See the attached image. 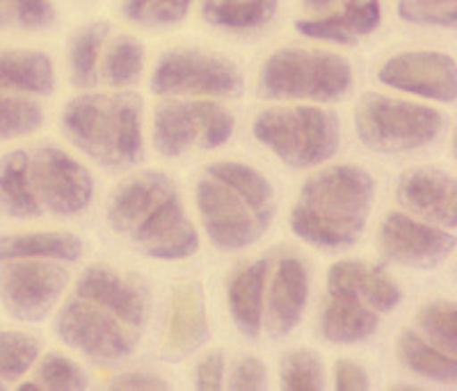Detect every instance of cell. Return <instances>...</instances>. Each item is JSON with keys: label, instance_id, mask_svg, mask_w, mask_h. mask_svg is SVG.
I'll list each match as a JSON object with an SVG mask.
<instances>
[{"label": "cell", "instance_id": "obj_21", "mask_svg": "<svg viewBox=\"0 0 457 391\" xmlns=\"http://www.w3.org/2000/svg\"><path fill=\"white\" fill-rule=\"evenodd\" d=\"M382 21L379 0H353L343 12L316 19H302L295 23L297 32L309 39L337 44H354L361 37L370 35Z\"/></svg>", "mask_w": 457, "mask_h": 391}, {"label": "cell", "instance_id": "obj_27", "mask_svg": "<svg viewBox=\"0 0 457 391\" xmlns=\"http://www.w3.org/2000/svg\"><path fill=\"white\" fill-rule=\"evenodd\" d=\"M398 357L405 369L416 376L428 378L435 382H455L457 364L455 355L436 348L435 344L421 337L414 329H403L398 339Z\"/></svg>", "mask_w": 457, "mask_h": 391}, {"label": "cell", "instance_id": "obj_28", "mask_svg": "<svg viewBox=\"0 0 457 391\" xmlns=\"http://www.w3.org/2000/svg\"><path fill=\"white\" fill-rule=\"evenodd\" d=\"M277 12V0H204L202 14L208 23L228 30L261 28Z\"/></svg>", "mask_w": 457, "mask_h": 391}, {"label": "cell", "instance_id": "obj_31", "mask_svg": "<svg viewBox=\"0 0 457 391\" xmlns=\"http://www.w3.org/2000/svg\"><path fill=\"white\" fill-rule=\"evenodd\" d=\"M39 357V341L26 332H0V380L12 382L30 369Z\"/></svg>", "mask_w": 457, "mask_h": 391}, {"label": "cell", "instance_id": "obj_34", "mask_svg": "<svg viewBox=\"0 0 457 391\" xmlns=\"http://www.w3.org/2000/svg\"><path fill=\"white\" fill-rule=\"evenodd\" d=\"M416 325L430 344L455 355L457 350V309L453 303H432L416 316Z\"/></svg>", "mask_w": 457, "mask_h": 391}, {"label": "cell", "instance_id": "obj_10", "mask_svg": "<svg viewBox=\"0 0 457 391\" xmlns=\"http://www.w3.org/2000/svg\"><path fill=\"white\" fill-rule=\"evenodd\" d=\"M197 209L208 236L222 250H243L254 245L270 227V215H263L234 188L213 177L197 186Z\"/></svg>", "mask_w": 457, "mask_h": 391}, {"label": "cell", "instance_id": "obj_3", "mask_svg": "<svg viewBox=\"0 0 457 391\" xmlns=\"http://www.w3.org/2000/svg\"><path fill=\"white\" fill-rule=\"evenodd\" d=\"M353 87V67L337 53L281 48L265 60L259 76L263 99L338 101Z\"/></svg>", "mask_w": 457, "mask_h": 391}, {"label": "cell", "instance_id": "obj_40", "mask_svg": "<svg viewBox=\"0 0 457 391\" xmlns=\"http://www.w3.org/2000/svg\"><path fill=\"white\" fill-rule=\"evenodd\" d=\"M193 5V0H151L142 21L151 26H170V23L181 21Z\"/></svg>", "mask_w": 457, "mask_h": 391}, {"label": "cell", "instance_id": "obj_47", "mask_svg": "<svg viewBox=\"0 0 457 391\" xmlns=\"http://www.w3.org/2000/svg\"><path fill=\"white\" fill-rule=\"evenodd\" d=\"M19 389H21V391H46L42 385H37V382H23Z\"/></svg>", "mask_w": 457, "mask_h": 391}, {"label": "cell", "instance_id": "obj_12", "mask_svg": "<svg viewBox=\"0 0 457 391\" xmlns=\"http://www.w3.org/2000/svg\"><path fill=\"white\" fill-rule=\"evenodd\" d=\"M378 79L389 87L423 96V99L453 104L457 99L455 60L435 51L400 53L386 60Z\"/></svg>", "mask_w": 457, "mask_h": 391}, {"label": "cell", "instance_id": "obj_18", "mask_svg": "<svg viewBox=\"0 0 457 391\" xmlns=\"http://www.w3.org/2000/svg\"><path fill=\"white\" fill-rule=\"evenodd\" d=\"M270 279V277H268ZM309 297V272L297 256H284L268 291V329L272 337H286L300 323Z\"/></svg>", "mask_w": 457, "mask_h": 391}, {"label": "cell", "instance_id": "obj_37", "mask_svg": "<svg viewBox=\"0 0 457 391\" xmlns=\"http://www.w3.org/2000/svg\"><path fill=\"white\" fill-rule=\"evenodd\" d=\"M398 14L410 23L453 28L457 23V0H400Z\"/></svg>", "mask_w": 457, "mask_h": 391}, {"label": "cell", "instance_id": "obj_25", "mask_svg": "<svg viewBox=\"0 0 457 391\" xmlns=\"http://www.w3.org/2000/svg\"><path fill=\"white\" fill-rule=\"evenodd\" d=\"M55 71L48 55L39 51H0V89H21L51 95Z\"/></svg>", "mask_w": 457, "mask_h": 391}, {"label": "cell", "instance_id": "obj_49", "mask_svg": "<svg viewBox=\"0 0 457 391\" xmlns=\"http://www.w3.org/2000/svg\"><path fill=\"white\" fill-rule=\"evenodd\" d=\"M0 389H5V385H3V380H0Z\"/></svg>", "mask_w": 457, "mask_h": 391}, {"label": "cell", "instance_id": "obj_17", "mask_svg": "<svg viewBox=\"0 0 457 391\" xmlns=\"http://www.w3.org/2000/svg\"><path fill=\"white\" fill-rule=\"evenodd\" d=\"M208 319L204 307V291L197 282L179 284L171 293L167 316L162 355L167 360H183L208 341Z\"/></svg>", "mask_w": 457, "mask_h": 391}, {"label": "cell", "instance_id": "obj_38", "mask_svg": "<svg viewBox=\"0 0 457 391\" xmlns=\"http://www.w3.org/2000/svg\"><path fill=\"white\" fill-rule=\"evenodd\" d=\"M12 19L21 23L23 28H46L55 21V10L51 0H10Z\"/></svg>", "mask_w": 457, "mask_h": 391}, {"label": "cell", "instance_id": "obj_4", "mask_svg": "<svg viewBox=\"0 0 457 391\" xmlns=\"http://www.w3.org/2000/svg\"><path fill=\"white\" fill-rule=\"evenodd\" d=\"M256 140L291 167H313L338 152L341 124L334 112L312 105L263 110L254 120Z\"/></svg>", "mask_w": 457, "mask_h": 391}, {"label": "cell", "instance_id": "obj_33", "mask_svg": "<svg viewBox=\"0 0 457 391\" xmlns=\"http://www.w3.org/2000/svg\"><path fill=\"white\" fill-rule=\"evenodd\" d=\"M281 389L286 391H322L325 370L312 350H293L281 360Z\"/></svg>", "mask_w": 457, "mask_h": 391}, {"label": "cell", "instance_id": "obj_16", "mask_svg": "<svg viewBox=\"0 0 457 391\" xmlns=\"http://www.w3.org/2000/svg\"><path fill=\"white\" fill-rule=\"evenodd\" d=\"M398 202L410 213L444 229L457 227V186L451 174L435 167H419L400 177Z\"/></svg>", "mask_w": 457, "mask_h": 391}, {"label": "cell", "instance_id": "obj_43", "mask_svg": "<svg viewBox=\"0 0 457 391\" xmlns=\"http://www.w3.org/2000/svg\"><path fill=\"white\" fill-rule=\"evenodd\" d=\"M110 389L120 391H165L167 385L162 378L154 376V373H142V370H133V373H121L112 380Z\"/></svg>", "mask_w": 457, "mask_h": 391}, {"label": "cell", "instance_id": "obj_48", "mask_svg": "<svg viewBox=\"0 0 457 391\" xmlns=\"http://www.w3.org/2000/svg\"><path fill=\"white\" fill-rule=\"evenodd\" d=\"M395 391H419V387H410V385H398L394 387Z\"/></svg>", "mask_w": 457, "mask_h": 391}, {"label": "cell", "instance_id": "obj_7", "mask_svg": "<svg viewBox=\"0 0 457 391\" xmlns=\"http://www.w3.org/2000/svg\"><path fill=\"white\" fill-rule=\"evenodd\" d=\"M57 337L71 348L92 360L114 362L130 355L140 339V329H133L108 309L73 295L55 316Z\"/></svg>", "mask_w": 457, "mask_h": 391}, {"label": "cell", "instance_id": "obj_8", "mask_svg": "<svg viewBox=\"0 0 457 391\" xmlns=\"http://www.w3.org/2000/svg\"><path fill=\"white\" fill-rule=\"evenodd\" d=\"M151 89L156 95L240 96L243 76L234 62L199 51H171L158 62Z\"/></svg>", "mask_w": 457, "mask_h": 391}, {"label": "cell", "instance_id": "obj_15", "mask_svg": "<svg viewBox=\"0 0 457 391\" xmlns=\"http://www.w3.org/2000/svg\"><path fill=\"white\" fill-rule=\"evenodd\" d=\"M73 295L108 309L129 328L140 329L149 319V293L140 282L104 266H92L80 275Z\"/></svg>", "mask_w": 457, "mask_h": 391}, {"label": "cell", "instance_id": "obj_5", "mask_svg": "<svg viewBox=\"0 0 457 391\" xmlns=\"http://www.w3.org/2000/svg\"><path fill=\"white\" fill-rule=\"evenodd\" d=\"M354 129L370 152L400 154L430 145L444 129V115L428 105L364 95L354 110Z\"/></svg>", "mask_w": 457, "mask_h": 391}, {"label": "cell", "instance_id": "obj_19", "mask_svg": "<svg viewBox=\"0 0 457 391\" xmlns=\"http://www.w3.org/2000/svg\"><path fill=\"white\" fill-rule=\"evenodd\" d=\"M177 190L171 179L162 172H142L130 177L114 190L108 204V220L117 234L130 236V231L156 209L158 204Z\"/></svg>", "mask_w": 457, "mask_h": 391}, {"label": "cell", "instance_id": "obj_39", "mask_svg": "<svg viewBox=\"0 0 457 391\" xmlns=\"http://www.w3.org/2000/svg\"><path fill=\"white\" fill-rule=\"evenodd\" d=\"M265 387H268V370L259 357L240 360L228 378V389L234 391H261Z\"/></svg>", "mask_w": 457, "mask_h": 391}, {"label": "cell", "instance_id": "obj_29", "mask_svg": "<svg viewBox=\"0 0 457 391\" xmlns=\"http://www.w3.org/2000/svg\"><path fill=\"white\" fill-rule=\"evenodd\" d=\"M208 177L218 179L224 186L234 188L236 193L243 195L247 202L254 206L259 213L270 215L275 213V204H272V186L265 181L263 174H259L254 167L243 165V162L222 161L213 162L208 167Z\"/></svg>", "mask_w": 457, "mask_h": 391}, {"label": "cell", "instance_id": "obj_6", "mask_svg": "<svg viewBox=\"0 0 457 391\" xmlns=\"http://www.w3.org/2000/svg\"><path fill=\"white\" fill-rule=\"evenodd\" d=\"M234 136V117L211 101H170L156 110L154 142L162 156H181L183 152L218 149Z\"/></svg>", "mask_w": 457, "mask_h": 391}, {"label": "cell", "instance_id": "obj_26", "mask_svg": "<svg viewBox=\"0 0 457 391\" xmlns=\"http://www.w3.org/2000/svg\"><path fill=\"white\" fill-rule=\"evenodd\" d=\"M83 252L80 240L60 231H35V234L0 236V263L14 259L76 261Z\"/></svg>", "mask_w": 457, "mask_h": 391}, {"label": "cell", "instance_id": "obj_30", "mask_svg": "<svg viewBox=\"0 0 457 391\" xmlns=\"http://www.w3.org/2000/svg\"><path fill=\"white\" fill-rule=\"evenodd\" d=\"M108 35V23H89L73 37L69 62L76 87H94L99 83V51Z\"/></svg>", "mask_w": 457, "mask_h": 391}, {"label": "cell", "instance_id": "obj_11", "mask_svg": "<svg viewBox=\"0 0 457 391\" xmlns=\"http://www.w3.org/2000/svg\"><path fill=\"white\" fill-rule=\"evenodd\" d=\"M30 179L44 211L55 215H76L92 202L94 183L76 158L60 149H37L30 154Z\"/></svg>", "mask_w": 457, "mask_h": 391}, {"label": "cell", "instance_id": "obj_44", "mask_svg": "<svg viewBox=\"0 0 457 391\" xmlns=\"http://www.w3.org/2000/svg\"><path fill=\"white\" fill-rule=\"evenodd\" d=\"M151 0H124V14L130 21H142Z\"/></svg>", "mask_w": 457, "mask_h": 391}, {"label": "cell", "instance_id": "obj_2", "mask_svg": "<svg viewBox=\"0 0 457 391\" xmlns=\"http://www.w3.org/2000/svg\"><path fill=\"white\" fill-rule=\"evenodd\" d=\"M62 130L101 165H136L142 156V99L129 92L83 95L64 108Z\"/></svg>", "mask_w": 457, "mask_h": 391}, {"label": "cell", "instance_id": "obj_50", "mask_svg": "<svg viewBox=\"0 0 457 391\" xmlns=\"http://www.w3.org/2000/svg\"><path fill=\"white\" fill-rule=\"evenodd\" d=\"M348 3H353V0H348Z\"/></svg>", "mask_w": 457, "mask_h": 391}, {"label": "cell", "instance_id": "obj_46", "mask_svg": "<svg viewBox=\"0 0 457 391\" xmlns=\"http://www.w3.org/2000/svg\"><path fill=\"white\" fill-rule=\"evenodd\" d=\"M12 21L10 0H0V26H7Z\"/></svg>", "mask_w": 457, "mask_h": 391}, {"label": "cell", "instance_id": "obj_24", "mask_svg": "<svg viewBox=\"0 0 457 391\" xmlns=\"http://www.w3.org/2000/svg\"><path fill=\"white\" fill-rule=\"evenodd\" d=\"M0 211L10 218L28 220L44 213L30 179V154L10 152L0 161Z\"/></svg>", "mask_w": 457, "mask_h": 391}, {"label": "cell", "instance_id": "obj_9", "mask_svg": "<svg viewBox=\"0 0 457 391\" xmlns=\"http://www.w3.org/2000/svg\"><path fill=\"white\" fill-rule=\"evenodd\" d=\"M67 284L69 272L55 261L14 259L0 268V300L16 320L35 323L46 319Z\"/></svg>", "mask_w": 457, "mask_h": 391}, {"label": "cell", "instance_id": "obj_41", "mask_svg": "<svg viewBox=\"0 0 457 391\" xmlns=\"http://www.w3.org/2000/svg\"><path fill=\"white\" fill-rule=\"evenodd\" d=\"M334 387L338 391H366L369 389V373L357 362L341 360L334 366Z\"/></svg>", "mask_w": 457, "mask_h": 391}, {"label": "cell", "instance_id": "obj_36", "mask_svg": "<svg viewBox=\"0 0 457 391\" xmlns=\"http://www.w3.org/2000/svg\"><path fill=\"white\" fill-rule=\"evenodd\" d=\"M39 385L48 391H80L87 387V376L76 362L62 355H46L39 364Z\"/></svg>", "mask_w": 457, "mask_h": 391}, {"label": "cell", "instance_id": "obj_14", "mask_svg": "<svg viewBox=\"0 0 457 391\" xmlns=\"http://www.w3.org/2000/svg\"><path fill=\"white\" fill-rule=\"evenodd\" d=\"M154 259L181 261L199 250V236L187 220L179 193L167 195L129 236Z\"/></svg>", "mask_w": 457, "mask_h": 391}, {"label": "cell", "instance_id": "obj_35", "mask_svg": "<svg viewBox=\"0 0 457 391\" xmlns=\"http://www.w3.org/2000/svg\"><path fill=\"white\" fill-rule=\"evenodd\" d=\"M44 112L35 101L0 95V140L28 136L42 126Z\"/></svg>", "mask_w": 457, "mask_h": 391}, {"label": "cell", "instance_id": "obj_22", "mask_svg": "<svg viewBox=\"0 0 457 391\" xmlns=\"http://www.w3.org/2000/svg\"><path fill=\"white\" fill-rule=\"evenodd\" d=\"M270 277V263L265 259L240 268L228 282V309L240 332L256 339L263 329V297Z\"/></svg>", "mask_w": 457, "mask_h": 391}, {"label": "cell", "instance_id": "obj_45", "mask_svg": "<svg viewBox=\"0 0 457 391\" xmlns=\"http://www.w3.org/2000/svg\"><path fill=\"white\" fill-rule=\"evenodd\" d=\"M337 0H304V7L312 12H325L328 7H332Z\"/></svg>", "mask_w": 457, "mask_h": 391}, {"label": "cell", "instance_id": "obj_20", "mask_svg": "<svg viewBox=\"0 0 457 391\" xmlns=\"http://www.w3.org/2000/svg\"><path fill=\"white\" fill-rule=\"evenodd\" d=\"M322 337L332 344H357L378 329V312L345 287H328L322 309Z\"/></svg>", "mask_w": 457, "mask_h": 391}, {"label": "cell", "instance_id": "obj_1", "mask_svg": "<svg viewBox=\"0 0 457 391\" xmlns=\"http://www.w3.org/2000/svg\"><path fill=\"white\" fill-rule=\"evenodd\" d=\"M375 197L370 174L354 165H334L302 186L291 227L312 245L341 250L354 245L369 220Z\"/></svg>", "mask_w": 457, "mask_h": 391}, {"label": "cell", "instance_id": "obj_42", "mask_svg": "<svg viewBox=\"0 0 457 391\" xmlns=\"http://www.w3.org/2000/svg\"><path fill=\"white\" fill-rule=\"evenodd\" d=\"M224 355L211 353L204 357L197 366V389L199 391H220L224 387Z\"/></svg>", "mask_w": 457, "mask_h": 391}, {"label": "cell", "instance_id": "obj_32", "mask_svg": "<svg viewBox=\"0 0 457 391\" xmlns=\"http://www.w3.org/2000/svg\"><path fill=\"white\" fill-rule=\"evenodd\" d=\"M145 67V48L133 37H120L110 46L104 62V76L114 87L136 83Z\"/></svg>", "mask_w": 457, "mask_h": 391}, {"label": "cell", "instance_id": "obj_23", "mask_svg": "<svg viewBox=\"0 0 457 391\" xmlns=\"http://www.w3.org/2000/svg\"><path fill=\"white\" fill-rule=\"evenodd\" d=\"M328 287L353 288L370 309L391 312L400 303L398 284L379 268L369 266L364 261H338L329 268Z\"/></svg>", "mask_w": 457, "mask_h": 391}, {"label": "cell", "instance_id": "obj_13", "mask_svg": "<svg viewBox=\"0 0 457 391\" xmlns=\"http://www.w3.org/2000/svg\"><path fill=\"white\" fill-rule=\"evenodd\" d=\"M379 250L403 266L432 268L455 250V236L426 220L389 213L379 225Z\"/></svg>", "mask_w": 457, "mask_h": 391}]
</instances>
